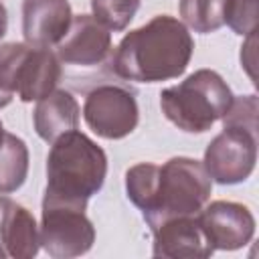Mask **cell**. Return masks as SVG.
<instances>
[{
    "mask_svg": "<svg viewBox=\"0 0 259 259\" xmlns=\"http://www.w3.org/2000/svg\"><path fill=\"white\" fill-rule=\"evenodd\" d=\"M6 28H8V12H6V6L0 0V38L6 34Z\"/></svg>",
    "mask_w": 259,
    "mask_h": 259,
    "instance_id": "obj_22",
    "label": "cell"
},
{
    "mask_svg": "<svg viewBox=\"0 0 259 259\" xmlns=\"http://www.w3.org/2000/svg\"><path fill=\"white\" fill-rule=\"evenodd\" d=\"M257 10L259 0H227L225 24L241 36H249L257 28Z\"/></svg>",
    "mask_w": 259,
    "mask_h": 259,
    "instance_id": "obj_19",
    "label": "cell"
},
{
    "mask_svg": "<svg viewBox=\"0 0 259 259\" xmlns=\"http://www.w3.org/2000/svg\"><path fill=\"white\" fill-rule=\"evenodd\" d=\"M212 180L202 162L186 156L170 158L158 170L150 206L142 212L150 229L176 217H194L208 202Z\"/></svg>",
    "mask_w": 259,
    "mask_h": 259,
    "instance_id": "obj_4",
    "label": "cell"
},
{
    "mask_svg": "<svg viewBox=\"0 0 259 259\" xmlns=\"http://www.w3.org/2000/svg\"><path fill=\"white\" fill-rule=\"evenodd\" d=\"M2 136H4V125H2V121H0V140H2Z\"/></svg>",
    "mask_w": 259,
    "mask_h": 259,
    "instance_id": "obj_24",
    "label": "cell"
},
{
    "mask_svg": "<svg viewBox=\"0 0 259 259\" xmlns=\"http://www.w3.org/2000/svg\"><path fill=\"white\" fill-rule=\"evenodd\" d=\"M61 79V61L57 53L47 47H32L26 42L14 73L16 95L24 101H38L49 95Z\"/></svg>",
    "mask_w": 259,
    "mask_h": 259,
    "instance_id": "obj_11",
    "label": "cell"
},
{
    "mask_svg": "<svg viewBox=\"0 0 259 259\" xmlns=\"http://www.w3.org/2000/svg\"><path fill=\"white\" fill-rule=\"evenodd\" d=\"M0 243L6 255L30 259L40 249L38 227L28 208L0 194Z\"/></svg>",
    "mask_w": 259,
    "mask_h": 259,
    "instance_id": "obj_13",
    "label": "cell"
},
{
    "mask_svg": "<svg viewBox=\"0 0 259 259\" xmlns=\"http://www.w3.org/2000/svg\"><path fill=\"white\" fill-rule=\"evenodd\" d=\"M28 174V148L24 140L4 132L0 140V194L18 190Z\"/></svg>",
    "mask_w": 259,
    "mask_h": 259,
    "instance_id": "obj_15",
    "label": "cell"
},
{
    "mask_svg": "<svg viewBox=\"0 0 259 259\" xmlns=\"http://www.w3.org/2000/svg\"><path fill=\"white\" fill-rule=\"evenodd\" d=\"M140 8V0H91L93 16L113 32L125 30Z\"/></svg>",
    "mask_w": 259,
    "mask_h": 259,
    "instance_id": "obj_18",
    "label": "cell"
},
{
    "mask_svg": "<svg viewBox=\"0 0 259 259\" xmlns=\"http://www.w3.org/2000/svg\"><path fill=\"white\" fill-rule=\"evenodd\" d=\"M227 81L210 69H198L182 83L160 93L162 113L182 132L202 134L219 121L233 101Z\"/></svg>",
    "mask_w": 259,
    "mask_h": 259,
    "instance_id": "obj_3",
    "label": "cell"
},
{
    "mask_svg": "<svg viewBox=\"0 0 259 259\" xmlns=\"http://www.w3.org/2000/svg\"><path fill=\"white\" fill-rule=\"evenodd\" d=\"M111 55V32L91 14H77L57 45V57L73 67H97Z\"/></svg>",
    "mask_w": 259,
    "mask_h": 259,
    "instance_id": "obj_9",
    "label": "cell"
},
{
    "mask_svg": "<svg viewBox=\"0 0 259 259\" xmlns=\"http://www.w3.org/2000/svg\"><path fill=\"white\" fill-rule=\"evenodd\" d=\"M192 51L194 40L184 22L158 14L119 40L111 67L117 77L136 83L170 81L186 71Z\"/></svg>",
    "mask_w": 259,
    "mask_h": 259,
    "instance_id": "obj_1",
    "label": "cell"
},
{
    "mask_svg": "<svg viewBox=\"0 0 259 259\" xmlns=\"http://www.w3.org/2000/svg\"><path fill=\"white\" fill-rule=\"evenodd\" d=\"M12 97H14V93H12V91H8V89L0 83V109H2V107H6V105L12 101Z\"/></svg>",
    "mask_w": 259,
    "mask_h": 259,
    "instance_id": "obj_23",
    "label": "cell"
},
{
    "mask_svg": "<svg viewBox=\"0 0 259 259\" xmlns=\"http://www.w3.org/2000/svg\"><path fill=\"white\" fill-rule=\"evenodd\" d=\"M257 134L237 127H223L204 150L202 166L219 184L245 182L255 170Z\"/></svg>",
    "mask_w": 259,
    "mask_h": 259,
    "instance_id": "obj_6",
    "label": "cell"
},
{
    "mask_svg": "<svg viewBox=\"0 0 259 259\" xmlns=\"http://www.w3.org/2000/svg\"><path fill=\"white\" fill-rule=\"evenodd\" d=\"M196 217L212 249L235 251L245 247L255 235V219L241 202L214 200L204 204Z\"/></svg>",
    "mask_w": 259,
    "mask_h": 259,
    "instance_id": "obj_8",
    "label": "cell"
},
{
    "mask_svg": "<svg viewBox=\"0 0 259 259\" xmlns=\"http://www.w3.org/2000/svg\"><path fill=\"white\" fill-rule=\"evenodd\" d=\"M83 117L89 130L99 138L121 140L136 130L140 109L127 89L119 85H99L87 95Z\"/></svg>",
    "mask_w": 259,
    "mask_h": 259,
    "instance_id": "obj_7",
    "label": "cell"
},
{
    "mask_svg": "<svg viewBox=\"0 0 259 259\" xmlns=\"http://www.w3.org/2000/svg\"><path fill=\"white\" fill-rule=\"evenodd\" d=\"M255 32L247 36V42L241 47V65L247 69L249 77L255 79V73H253V65H255Z\"/></svg>",
    "mask_w": 259,
    "mask_h": 259,
    "instance_id": "obj_21",
    "label": "cell"
},
{
    "mask_svg": "<svg viewBox=\"0 0 259 259\" xmlns=\"http://www.w3.org/2000/svg\"><path fill=\"white\" fill-rule=\"evenodd\" d=\"M34 130L40 140L53 144L63 134L77 130L79 125V103L65 89H53L49 95L36 101L34 113Z\"/></svg>",
    "mask_w": 259,
    "mask_h": 259,
    "instance_id": "obj_14",
    "label": "cell"
},
{
    "mask_svg": "<svg viewBox=\"0 0 259 259\" xmlns=\"http://www.w3.org/2000/svg\"><path fill=\"white\" fill-rule=\"evenodd\" d=\"M158 170H160V166L150 164V162H142V164L132 166L125 172V192H127V198L142 212L150 206V202L154 198Z\"/></svg>",
    "mask_w": 259,
    "mask_h": 259,
    "instance_id": "obj_17",
    "label": "cell"
},
{
    "mask_svg": "<svg viewBox=\"0 0 259 259\" xmlns=\"http://www.w3.org/2000/svg\"><path fill=\"white\" fill-rule=\"evenodd\" d=\"M257 111H259L257 95L233 97L229 109L221 117L223 127H237V130H247L257 134Z\"/></svg>",
    "mask_w": 259,
    "mask_h": 259,
    "instance_id": "obj_20",
    "label": "cell"
},
{
    "mask_svg": "<svg viewBox=\"0 0 259 259\" xmlns=\"http://www.w3.org/2000/svg\"><path fill=\"white\" fill-rule=\"evenodd\" d=\"M225 2L227 0H180L178 12L184 26H190L194 32L208 34L225 24Z\"/></svg>",
    "mask_w": 259,
    "mask_h": 259,
    "instance_id": "obj_16",
    "label": "cell"
},
{
    "mask_svg": "<svg viewBox=\"0 0 259 259\" xmlns=\"http://www.w3.org/2000/svg\"><path fill=\"white\" fill-rule=\"evenodd\" d=\"M107 174L105 152L83 132L71 130L57 138L47 156V188L42 202L85 208L99 192Z\"/></svg>",
    "mask_w": 259,
    "mask_h": 259,
    "instance_id": "obj_2",
    "label": "cell"
},
{
    "mask_svg": "<svg viewBox=\"0 0 259 259\" xmlns=\"http://www.w3.org/2000/svg\"><path fill=\"white\" fill-rule=\"evenodd\" d=\"M4 255H6V251H4L2 247H0V257H4Z\"/></svg>",
    "mask_w": 259,
    "mask_h": 259,
    "instance_id": "obj_25",
    "label": "cell"
},
{
    "mask_svg": "<svg viewBox=\"0 0 259 259\" xmlns=\"http://www.w3.org/2000/svg\"><path fill=\"white\" fill-rule=\"evenodd\" d=\"M40 247L55 259L85 255L95 241L93 223L85 208L42 202V219L38 229Z\"/></svg>",
    "mask_w": 259,
    "mask_h": 259,
    "instance_id": "obj_5",
    "label": "cell"
},
{
    "mask_svg": "<svg viewBox=\"0 0 259 259\" xmlns=\"http://www.w3.org/2000/svg\"><path fill=\"white\" fill-rule=\"evenodd\" d=\"M73 20L69 0H22V34L32 47H53Z\"/></svg>",
    "mask_w": 259,
    "mask_h": 259,
    "instance_id": "obj_12",
    "label": "cell"
},
{
    "mask_svg": "<svg viewBox=\"0 0 259 259\" xmlns=\"http://www.w3.org/2000/svg\"><path fill=\"white\" fill-rule=\"evenodd\" d=\"M154 233V257L164 259H204L212 255V247L206 241L198 217H176L162 221L152 229Z\"/></svg>",
    "mask_w": 259,
    "mask_h": 259,
    "instance_id": "obj_10",
    "label": "cell"
}]
</instances>
